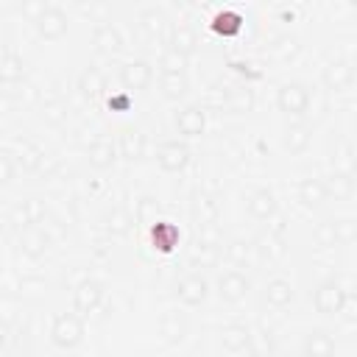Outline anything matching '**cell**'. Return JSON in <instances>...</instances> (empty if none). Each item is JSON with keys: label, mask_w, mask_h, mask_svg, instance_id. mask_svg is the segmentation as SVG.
I'll return each mask as SVG.
<instances>
[{"label": "cell", "mask_w": 357, "mask_h": 357, "mask_svg": "<svg viewBox=\"0 0 357 357\" xmlns=\"http://www.w3.org/2000/svg\"><path fill=\"white\" fill-rule=\"evenodd\" d=\"M39 159H42V153H39L36 148H31V145H22V148H20V165H22L25 170L36 167V165H39Z\"/></svg>", "instance_id": "obj_33"}, {"label": "cell", "mask_w": 357, "mask_h": 357, "mask_svg": "<svg viewBox=\"0 0 357 357\" xmlns=\"http://www.w3.org/2000/svg\"><path fill=\"white\" fill-rule=\"evenodd\" d=\"M251 106H254L251 89H237V92L231 95V109H234V112H251Z\"/></svg>", "instance_id": "obj_32"}, {"label": "cell", "mask_w": 357, "mask_h": 357, "mask_svg": "<svg viewBox=\"0 0 357 357\" xmlns=\"http://www.w3.org/2000/svg\"><path fill=\"white\" fill-rule=\"evenodd\" d=\"M162 64H165V73H184V56H178V53H173V50L165 56Z\"/></svg>", "instance_id": "obj_36"}, {"label": "cell", "mask_w": 357, "mask_h": 357, "mask_svg": "<svg viewBox=\"0 0 357 357\" xmlns=\"http://www.w3.org/2000/svg\"><path fill=\"white\" fill-rule=\"evenodd\" d=\"M284 145H287L293 153L304 151V148L310 145V131H307L304 126H293V128L287 131V137H284Z\"/></svg>", "instance_id": "obj_28"}, {"label": "cell", "mask_w": 357, "mask_h": 357, "mask_svg": "<svg viewBox=\"0 0 357 357\" xmlns=\"http://www.w3.org/2000/svg\"><path fill=\"white\" fill-rule=\"evenodd\" d=\"M192 47H195V33H192L190 28L178 25L176 33H173V53L187 56V53H192Z\"/></svg>", "instance_id": "obj_26"}, {"label": "cell", "mask_w": 357, "mask_h": 357, "mask_svg": "<svg viewBox=\"0 0 357 357\" xmlns=\"http://www.w3.org/2000/svg\"><path fill=\"white\" fill-rule=\"evenodd\" d=\"M215 31L237 33V31H240V17H237V14H218V17H215Z\"/></svg>", "instance_id": "obj_30"}, {"label": "cell", "mask_w": 357, "mask_h": 357, "mask_svg": "<svg viewBox=\"0 0 357 357\" xmlns=\"http://www.w3.org/2000/svg\"><path fill=\"white\" fill-rule=\"evenodd\" d=\"M176 296H178L181 304H187V307H198V304L206 298V282H204L201 276L190 273V276L178 279V284H176Z\"/></svg>", "instance_id": "obj_6"}, {"label": "cell", "mask_w": 357, "mask_h": 357, "mask_svg": "<svg viewBox=\"0 0 357 357\" xmlns=\"http://www.w3.org/2000/svg\"><path fill=\"white\" fill-rule=\"evenodd\" d=\"M304 354L307 357H332L335 354V340L326 332H310L304 340Z\"/></svg>", "instance_id": "obj_14"}, {"label": "cell", "mask_w": 357, "mask_h": 357, "mask_svg": "<svg viewBox=\"0 0 357 357\" xmlns=\"http://www.w3.org/2000/svg\"><path fill=\"white\" fill-rule=\"evenodd\" d=\"M78 89L86 95V98H98L103 89H106V84H103V75L98 73V70H84L81 73V78H78Z\"/></svg>", "instance_id": "obj_23"}, {"label": "cell", "mask_w": 357, "mask_h": 357, "mask_svg": "<svg viewBox=\"0 0 357 357\" xmlns=\"http://www.w3.org/2000/svg\"><path fill=\"white\" fill-rule=\"evenodd\" d=\"M114 159H117V145H114L112 139L100 137V139H95V142L89 145V165H92V167L103 170V167H109Z\"/></svg>", "instance_id": "obj_9"}, {"label": "cell", "mask_w": 357, "mask_h": 357, "mask_svg": "<svg viewBox=\"0 0 357 357\" xmlns=\"http://www.w3.org/2000/svg\"><path fill=\"white\" fill-rule=\"evenodd\" d=\"M22 73H25V64H22L20 56L6 53V56L0 59V81H6V84H17V81L22 78Z\"/></svg>", "instance_id": "obj_20"}, {"label": "cell", "mask_w": 357, "mask_h": 357, "mask_svg": "<svg viewBox=\"0 0 357 357\" xmlns=\"http://www.w3.org/2000/svg\"><path fill=\"white\" fill-rule=\"evenodd\" d=\"M142 148H145V137H142L137 128H126V131L120 134V153H123L126 159L142 156Z\"/></svg>", "instance_id": "obj_17"}, {"label": "cell", "mask_w": 357, "mask_h": 357, "mask_svg": "<svg viewBox=\"0 0 357 357\" xmlns=\"http://www.w3.org/2000/svg\"><path fill=\"white\" fill-rule=\"evenodd\" d=\"M220 340H223V346H226V349L240 351V349H245V346H248L251 335H248V329H245L243 324H231V326H226V329L220 332Z\"/></svg>", "instance_id": "obj_19"}, {"label": "cell", "mask_w": 357, "mask_h": 357, "mask_svg": "<svg viewBox=\"0 0 357 357\" xmlns=\"http://www.w3.org/2000/svg\"><path fill=\"white\" fill-rule=\"evenodd\" d=\"M204 109L201 106H187L176 114V128L181 137H198L204 131Z\"/></svg>", "instance_id": "obj_8"}, {"label": "cell", "mask_w": 357, "mask_h": 357, "mask_svg": "<svg viewBox=\"0 0 357 357\" xmlns=\"http://www.w3.org/2000/svg\"><path fill=\"white\" fill-rule=\"evenodd\" d=\"M265 298H268V304H273V307H287V304L293 301V284H290L287 279L276 276V279H271V282L265 284Z\"/></svg>", "instance_id": "obj_13"}, {"label": "cell", "mask_w": 357, "mask_h": 357, "mask_svg": "<svg viewBox=\"0 0 357 357\" xmlns=\"http://www.w3.org/2000/svg\"><path fill=\"white\" fill-rule=\"evenodd\" d=\"M11 176H14V162H11V156L0 153V184H6Z\"/></svg>", "instance_id": "obj_37"}, {"label": "cell", "mask_w": 357, "mask_h": 357, "mask_svg": "<svg viewBox=\"0 0 357 357\" xmlns=\"http://www.w3.org/2000/svg\"><path fill=\"white\" fill-rule=\"evenodd\" d=\"M162 335H165L167 343L184 340V335H187V321H184L178 312H167V315L162 318Z\"/></svg>", "instance_id": "obj_18"}, {"label": "cell", "mask_w": 357, "mask_h": 357, "mask_svg": "<svg viewBox=\"0 0 357 357\" xmlns=\"http://www.w3.org/2000/svg\"><path fill=\"white\" fill-rule=\"evenodd\" d=\"M151 234H153V243H156L159 251H173V245L178 243V229L173 223H167V220H159L151 229Z\"/></svg>", "instance_id": "obj_16"}, {"label": "cell", "mask_w": 357, "mask_h": 357, "mask_svg": "<svg viewBox=\"0 0 357 357\" xmlns=\"http://www.w3.org/2000/svg\"><path fill=\"white\" fill-rule=\"evenodd\" d=\"M106 220H109V231H112V234H126V231H128V223H131L123 209H114Z\"/></svg>", "instance_id": "obj_31"}, {"label": "cell", "mask_w": 357, "mask_h": 357, "mask_svg": "<svg viewBox=\"0 0 357 357\" xmlns=\"http://www.w3.org/2000/svg\"><path fill=\"white\" fill-rule=\"evenodd\" d=\"M36 28H39V33L45 39H59L67 31V17L59 8H45L42 6L39 17H36Z\"/></svg>", "instance_id": "obj_7"}, {"label": "cell", "mask_w": 357, "mask_h": 357, "mask_svg": "<svg viewBox=\"0 0 357 357\" xmlns=\"http://www.w3.org/2000/svg\"><path fill=\"white\" fill-rule=\"evenodd\" d=\"M276 100H279V109L282 112H287L293 117H301L307 112V106H310V92L301 84H284L279 89V98Z\"/></svg>", "instance_id": "obj_2"}, {"label": "cell", "mask_w": 357, "mask_h": 357, "mask_svg": "<svg viewBox=\"0 0 357 357\" xmlns=\"http://www.w3.org/2000/svg\"><path fill=\"white\" fill-rule=\"evenodd\" d=\"M120 78H123V84H126L128 89H145V86L151 84V67H148L145 61H128V64L123 67Z\"/></svg>", "instance_id": "obj_10"}, {"label": "cell", "mask_w": 357, "mask_h": 357, "mask_svg": "<svg viewBox=\"0 0 357 357\" xmlns=\"http://www.w3.org/2000/svg\"><path fill=\"white\" fill-rule=\"evenodd\" d=\"M42 215H45V206H42L36 198H31V201H25V204L14 212V220H17L20 226H33V223L42 220Z\"/></svg>", "instance_id": "obj_24"}, {"label": "cell", "mask_w": 357, "mask_h": 357, "mask_svg": "<svg viewBox=\"0 0 357 357\" xmlns=\"http://www.w3.org/2000/svg\"><path fill=\"white\" fill-rule=\"evenodd\" d=\"M95 45H98V50H103V53H117L120 45H123V39H120L117 28H112V25H100V28L95 31Z\"/></svg>", "instance_id": "obj_21"}, {"label": "cell", "mask_w": 357, "mask_h": 357, "mask_svg": "<svg viewBox=\"0 0 357 357\" xmlns=\"http://www.w3.org/2000/svg\"><path fill=\"white\" fill-rule=\"evenodd\" d=\"M254 248H257V251H259V257H265V259H279V257L284 254V245H282V240H279V237H273V234H268V237H259Z\"/></svg>", "instance_id": "obj_27"}, {"label": "cell", "mask_w": 357, "mask_h": 357, "mask_svg": "<svg viewBox=\"0 0 357 357\" xmlns=\"http://www.w3.org/2000/svg\"><path fill=\"white\" fill-rule=\"evenodd\" d=\"M332 229H335V243H337V240H340V243H349V240L354 237V226H351V220L332 223Z\"/></svg>", "instance_id": "obj_34"}, {"label": "cell", "mask_w": 357, "mask_h": 357, "mask_svg": "<svg viewBox=\"0 0 357 357\" xmlns=\"http://www.w3.org/2000/svg\"><path fill=\"white\" fill-rule=\"evenodd\" d=\"M156 162H159L162 170H167V173H178V170H184V165L190 162V151H187L181 142L170 139V142H162V145H159V151H156Z\"/></svg>", "instance_id": "obj_4"}, {"label": "cell", "mask_w": 357, "mask_h": 357, "mask_svg": "<svg viewBox=\"0 0 357 357\" xmlns=\"http://www.w3.org/2000/svg\"><path fill=\"white\" fill-rule=\"evenodd\" d=\"M326 192H335V195H349V192H351V178H349L346 173L335 176V184H332V187H326Z\"/></svg>", "instance_id": "obj_35"}, {"label": "cell", "mask_w": 357, "mask_h": 357, "mask_svg": "<svg viewBox=\"0 0 357 357\" xmlns=\"http://www.w3.org/2000/svg\"><path fill=\"white\" fill-rule=\"evenodd\" d=\"M326 184L321 178H304L298 184V198L307 204V206H318L321 201H326Z\"/></svg>", "instance_id": "obj_15"}, {"label": "cell", "mask_w": 357, "mask_h": 357, "mask_svg": "<svg viewBox=\"0 0 357 357\" xmlns=\"http://www.w3.org/2000/svg\"><path fill=\"white\" fill-rule=\"evenodd\" d=\"M349 81H351V67H346V64H332V67L326 70V84H329V86L343 89Z\"/></svg>", "instance_id": "obj_29"}, {"label": "cell", "mask_w": 357, "mask_h": 357, "mask_svg": "<svg viewBox=\"0 0 357 357\" xmlns=\"http://www.w3.org/2000/svg\"><path fill=\"white\" fill-rule=\"evenodd\" d=\"M100 298H103V287L98 282H84L75 290V307L81 312H95L98 304H100Z\"/></svg>", "instance_id": "obj_12"}, {"label": "cell", "mask_w": 357, "mask_h": 357, "mask_svg": "<svg viewBox=\"0 0 357 357\" xmlns=\"http://www.w3.org/2000/svg\"><path fill=\"white\" fill-rule=\"evenodd\" d=\"M45 248H47V234H45V231L28 229V231L22 234V251H25V254L39 257V254H45Z\"/></svg>", "instance_id": "obj_25"}, {"label": "cell", "mask_w": 357, "mask_h": 357, "mask_svg": "<svg viewBox=\"0 0 357 357\" xmlns=\"http://www.w3.org/2000/svg\"><path fill=\"white\" fill-rule=\"evenodd\" d=\"M248 279L240 273V271H226L220 279H218V293H220V298L223 301H240V298H245V293H248Z\"/></svg>", "instance_id": "obj_5"}, {"label": "cell", "mask_w": 357, "mask_h": 357, "mask_svg": "<svg viewBox=\"0 0 357 357\" xmlns=\"http://www.w3.org/2000/svg\"><path fill=\"white\" fill-rule=\"evenodd\" d=\"M187 92V78L184 73H162V95L170 100H178Z\"/></svg>", "instance_id": "obj_22"}, {"label": "cell", "mask_w": 357, "mask_h": 357, "mask_svg": "<svg viewBox=\"0 0 357 357\" xmlns=\"http://www.w3.org/2000/svg\"><path fill=\"white\" fill-rule=\"evenodd\" d=\"M248 212H251L254 218H259V220L273 218V215H276V198H273V192H271V190H257V192H251V198H248Z\"/></svg>", "instance_id": "obj_11"}, {"label": "cell", "mask_w": 357, "mask_h": 357, "mask_svg": "<svg viewBox=\"0 0 357 357\" xmlns=\"http://www.w3.org/2000/svg\"><path fill=\"white\" fill-rule=\"evenodd\" d=\"M343 304H346V290H343L335 279L324 282V284L315 290V310H318V312L332 315V312H340Z\"/></svg>", "instance_id": "obj_3"}, {"label": "cell", "mask_w": 357, "mask_h": 357, "mask_svg": "<svg viewBox=\"0 0 357 357\" xmlns=\"http://www.w3.org/2000/svg\"><path fill=\"white\" fill-rule=\"evenodd\" d=\"M50 335H53V343H56V346H61V349H73V346H78L81 337H84V324H81L78 315L64 312V315H59V318L53 321Z\"/></svg>", "instance_id": "obj_1"}]
</instances>
